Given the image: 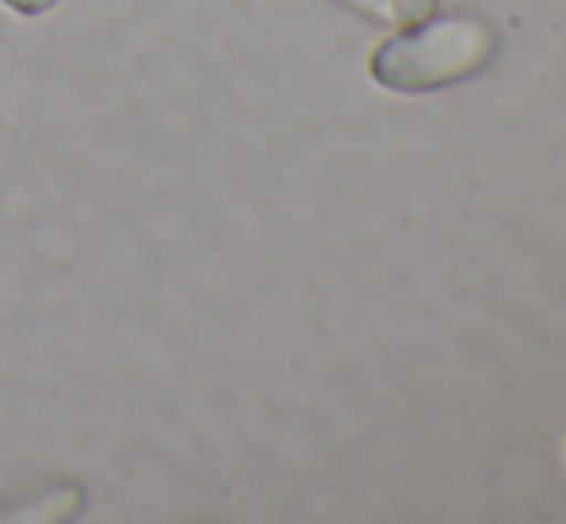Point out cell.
Listing matches in <instances>:
<instances>
[{"label":"cell","instance_id":"2","mask_svg":"<svg viewBox=\"0 0 566 524\" xmlns=\"http://www.w3.org/2000/svg\"><path fill=\"white\" fill-rule=\"evenodd\" d=\"M85 494L77 486H54L46 494H39L35 502H28V510L8 513V521H66L82 510Z\"/></svg>","mask_w":566,"mask_h":524},{"label":"cell","instance_id":"1","mask_svg":"<svg viewBox=\"0 0 566 524\" xmlns=\"http://www.w3.org/2000/svg\"><path fill=\"white\" fill-rule=\"evenodd\" d=\"M497 51V35L490 23L474 15H448L432 20L409 35H394L374 51L370 74L378 85L397 93L440 90L448 82H462L482 70Z\"/></svg>","mask_w":566,"mask_h":524},{"label":"cell","instance_id":"3","mask_svg":"<svg viewBox=\"0 0 566 524\" xmlns=\"http://www.w3.org/2000/svg\"><path fill=\"white\" fill-rule=\"evenodd\" d=\"M8 8H12L15 15H23V20H35V15H43V12H51L59 0H4Z\"/></svg>","mask_w":566,"mask_h":524}]
</instances>
